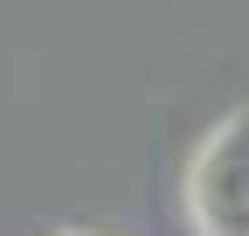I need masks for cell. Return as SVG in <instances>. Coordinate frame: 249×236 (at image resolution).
Wrapping results in <instances>:
<instances>
[{
  "label": "cell",
  "instance_id": "6da1fadb",
  "mask_svg": "<svg viewBox=\"0 0 249 236\" xmlns=\"http://www.w3.org/2000/svg\"><path fill=\"white\" fill-rule=\"evenodd\" d=\"M187 201H194L201 236H249V111L229 118L187 174Z\"/></svg>",
  "mask_w": 249,
  "mask_h": 236
},
{
  "label": "cell",
  "instance_id": "7a4b0ae2",
  "mask_svg": "<svg viewBox=\"0 0 249 236\" xmlns=\"http://www.w3.org/2000/svg\"><path fill=\"white\" fill-rule=\"evenodd\" d=\"M55 236H62V229H55Z\"/></svg>",
  "mask_w": 249,
  "mask_h": 236
}]
</instances>
